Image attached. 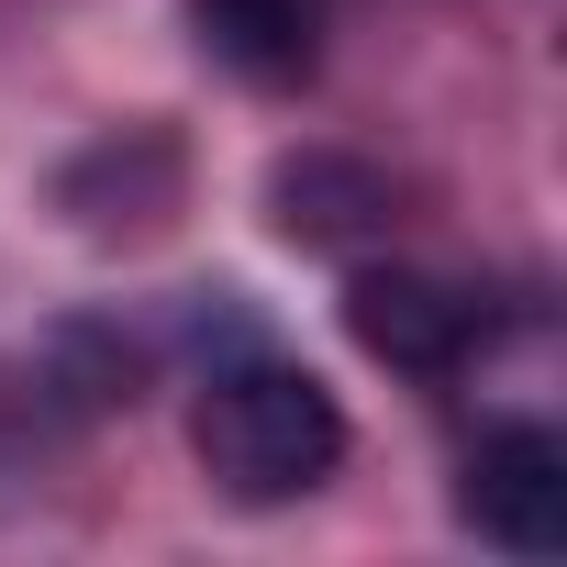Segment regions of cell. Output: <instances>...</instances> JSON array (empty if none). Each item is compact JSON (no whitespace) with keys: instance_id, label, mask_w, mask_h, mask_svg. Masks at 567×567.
<instances>
[{"instance_id":"cell-3","label":"cell","mask_w":567,"mask_h":567,"mask_svg":"<svg viewBox=\"0 0 567 567\" xmlns=\"http://www.w3.org/2000/svg\"><path fill=\"white\" fill-rule=\"evenodd\" d=\"M456 523L501 556H567V434H545V423L478 434V456L456 478Z\"/></svg>"},{"instance_id":"cell-4","label":"cell","mask_w":567,"mask_h":567,"mask_svg":"<svg viewBox=\"0 0 567 567\" xmlns=\"http://www.w3.org/2000/svg\"><path fill=\"white\" fill-rule=\"evenodd\" d=\"M189 45L245 90H301L323 68V0H189Z\"/></svg>"},{"instance_id":"cell-5","label":"cell","mask_w":567,"mask_h":567,"mask_svg":"<svg viewBox=\"0 0 567 567\" xmlns=\"http://www.w3.org/2000/svg\"><path fill=\"white\" fill-rule=\"evenodd\" d=\"M267 223L290 245H368V234H390V178L368 156L301 145V156L267 167Z\"/></svg>"},{"instance_id":"cell-1","label":"cell","mask_w":567,"mask_h":567,"mask_svg":"<svg viewBox=\"0 0 567 567\" xmlns=\"http://www.w3.org/2000/svg\"><path fill=\"white\" fill-rule=\"evenodd\" d=\"M189 456H200V478H212L234 512H278V501H312V489L346 467V412H334V390H323L312 368L245 346V357H223V368L200 379Z\"/></svg>"},{"instance_id":"cell-2","label":"cell","mask_w":567,"mask_h":567,"mask_svg":"<svg viewBox=\"0 0 567 567\" xmlns=\"http://www.w3.org/2000/svg\"><path fill=\"white\" fill-rule=\"evenodd\" d=\"M346 334L379 368H401V379H445V368L478 357L489 301L456 290V278H434V267H357L346 278Z\"/></svg>"}]
</instances>
